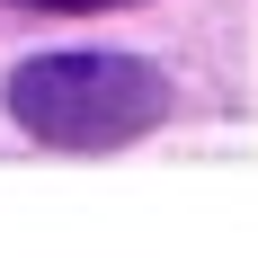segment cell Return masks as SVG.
I'll return each instance as SVG.
<instances>
[{"mask_svg":"<svg viewBox=\"0 0 258 258\" xmlns=\"http://www.w3.org/2000/svg\"><path fill=\"white\" fill-rule=\"evenodd\" d=\"M27 9H107V0H27Z\"/></svg>","mask_w":258,"mask_h":258,"instance_id":"cell-2","label":"cell"},{"mask_svg":"<svg viewBox=\"0 0 258 258\" xmlns=\"http://www.w3.org/2000/svg\"><path fill=\"white\" fill-rule=\"evenodd\" d=\"M9 116L53 152H116L169 116V80L134 53H36L9 72Z\"/></svg>","mask_w":258,"mask_h":258,"instance_id":"cell-1","label":"cell"}]
</instances>
